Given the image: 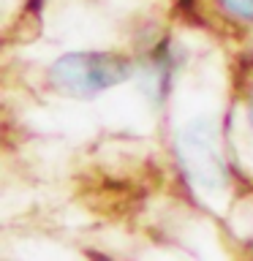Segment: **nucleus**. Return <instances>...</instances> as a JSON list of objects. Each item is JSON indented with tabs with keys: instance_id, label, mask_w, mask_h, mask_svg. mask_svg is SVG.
<instances>
[{
	"instance_id": "obj_1",
	"label": "nucleus",
	"mask_w": 253,
	"mask_h": 261,
	"mask_svg": "<svg viewBox=\"0 0 253 261\" xmlns=\"http://www.w3.org/2000/svg\"><path fill=\"white\" fill-rule=\"evenodd\" d=\"M131 63L120 55L73 52L52 65V85L65 95L90 98L131 76Z\"/></svg>"
},
{
	"instance_id": "obj_2",
	"label": "nucleus",
	"mask_w": 253,
	"mask_h": 261,
	"mask_svg": "<svg viewBox=\"0 0 253 261\" xmlns=\"http://www.w3.org/2000/svg\"><path fill=\"white\" fill-rule=\"evenodd\" d=\"M180 161L188 177L204 191H220L226 185V161L220 152L218 130L210 120H196L183 130Z\"/></svg>"
},
{
	"instance_id": "obj_3",
	"label": "nucleus",
	"mask_w": 253,
	"mask_h": 261,
	"mask_svg": "<svg viewBox=\"0 0 253 261\" xmlns=\"http://www.w3.org/2000/svg\"><path fill=\"white\" fill-rule=\"evenodd\" d=\"M220 6H223L229 14L253 22V0H220Z\"/></svg>"
},
{
	"instance_id": "obj_4",
	"label": "nucleus",
	"mask_w": 253,
	"mask_h": 261,
	"mask_svg": "<svg viewBox=\"0 0 253 261\" xmlns=\"http://www.w3.org/2000/svg\"><path fill=\"white\" fill-rule=\"evenodd\" d=\"M248 117H250V125H253V98H250V103H248Z\"/></svg>"
}]
</instances>
